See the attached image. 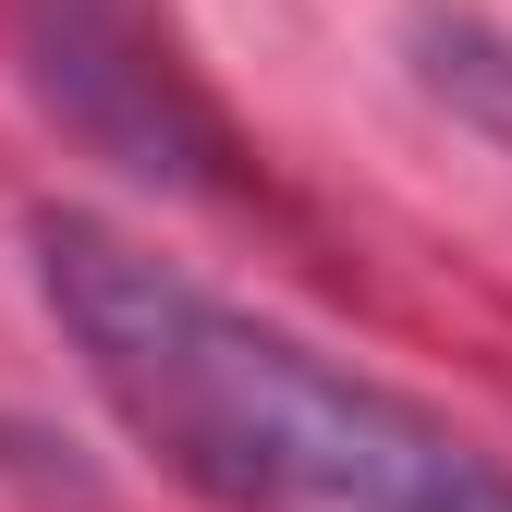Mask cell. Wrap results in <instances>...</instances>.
Segmentation results:
<instances>
[{
    "mask_svg": "<svg viewBox=\"0 0 512 512\" xmlns=\"http://www.w3.org/2000/svg\"><path fill=\"white\" fill-rule=\"evenodd\" d=\"M37 293L122 439L220 512H512V464L476 427L293 342L110 220L49 208Z\"/></svg>",
    "mask_w": 512,
    "mask_h": 512,
    "instance_id": "6da1fadb",
    "label": "cell"
},
{
    "mask_svg": "<svg viewBox=\"0 0 512 512\" xmlns=\"http://www.w3.org/2000/svg\"><path fill=\"white\" fill-rule=\"evenodd\" d=\"M0 25L25 49V86L98 159L147 171V183H196V196L232 183V135H220L208 86L183 74L159 0H0Z\"/></svg>",
    "mask_w": 512,
    "mask_h": 512,
    "instance_id": "7a4b0ae2",
    "label": "cell"
}]
</instances>
